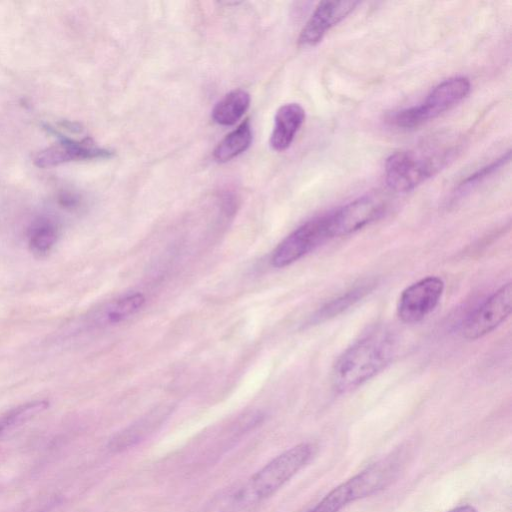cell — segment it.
<instances>
[{
	"instance_id": "ffe728a7",
	"label": "cell",
	"mask_w": 512,
	"mask_h": 512,
	"mask_svg": "<svg viewBox=\"0 0 512 512\" xmlns=\"http://www.w3.org/2000/svg\"><path fill=\"white\" fill-rule=\"evenodd\" d=\"M448 512H477V510L471 505H461L449 510Z\"/></svg>"
},
{
	"instance_id": "8fae6325",
	"label": "cell",
	"mask_w": 512,
	"mask_h": 512,
	"mask_svg": "<svg viewBox=\"0 0 512 512\" xmlns=\"http://www.w3.org/2000/svg\"><path fill=\"white\" fill-rule=\"evenodd\" d=\"M146 301L140 292H130L109 300L87 316L86 324L91 328H105L120 324L141 310Z\"/></svg>"
},
{
	"instance_id": "5bb4252c",
	"label": "cell",
	"mask_w": 512,
	"mask_h": 512,
	"mask_svg": "<svg viewBox=\"0 0 512 512\" xmlns=\"http://www.w3.org/2000/svg\"><path fill=\"white\" fill-rule=\"evenodd\" d=\"M251 97L242 89L233 90L221 98L212 110V119L222 126H231L237 123L248 110Z\"/></svg>"
},
{
	"instance_id": "4fadbf2b",
	"label": "cell",
	"mask_w": 512,
	"mask_h": 512,
	"mask_svg": "<svg viewBox=\"0 0 512 512\" xmlns=\"http://www.w3.org/2000/svg\"><path fill=\"white\" fill-rule=\"evenodd\" d=\"M167 407H159L117 433L109 442V448L118 452L137 444L161 425L168 416Z\"/></svg>"
},
{
	"instance_id": "e0dca14e",
	"label": "cell",
	"mask_w": 512,
	"mask_h": 512,
	"mask_svg": "<svg viewBox=\"0 0 512 512\" xmlns=\"http://www.w3.org/2000/svg\"><path fill=\"white\" fill-rule=\"evenodd\" d=\"M59 237V228L54 220L40 217L32 222L28 230V245L36 255H46L50 252Z\"/></svg>"
},
{
	"instance_id": "7a4b0ae2",
	"label": "cell",
	"mask_w": 512,
	"mask_h": 512,
	"mask_svg": "<svg viewBox=\"0 0 512 512\" xmlns=\"http://www.w3.org/2000/svg\"><path fill=\"white\" fill-rule=\"evenodd\" d=\"M395 340L385 330H375L347 348L336 361L332 383L338 392L357 388L374 377L391 361Z\"/></svg>"
},
{
	"instance_id": "9c48e42d",
	"label": "cell",
	"mask_w": 512,
	"mask_h": 512,
	"mask_svg": "<svg viewBox=\"0 0 512 512\" xmlns=\"http://www.w3.org/2000/svg\"><path fill=\"white\" fill-rule=\"evenodd\" d=\"M511 283L501 286L474 310L462 325L463 337L478 339L498 327L511 312Z\"/></svg>"
},
{
	"instance_id": "5b68a950",
	"label": "cell",
	"mask_w": 512,
	"mask_h": 512,
	"mask_svg": "<svg viewBox=\"0 0 512 512\" xmlns=\"http://www.w3.org/2000/svg\"><path fill=\"white\" fill-rule=\"evenodd\" d=\"M331 238L328 212L306 221L286 236L272 252L270 262L275 268L286 267Z\"/></svg>"
},
{
	"instance_id": "2e32d148",
	"label": "cell",
	"mask_w": 512,
	"mask_h": 512,
	"mask_svg": "<svg viewBox=\"0 0 512 512\" xmlns=\"http://www.w3.org/2000/svg\"><path fill=\"white\" fill-rule=\"evenodd\" d=\"M375 287V282L368 281L348 290L344 294L323 305L310 319V324L319 323L327 319L333 318L349 307L353 306Z\"/></svg>"
},
{
	"instance_id": "6da1fadb",
	"label": "cell",
	"mask_w": 512,
	"mask_h": 512,
	"mask_svg": "<svg viewBox=\"0 0 512 512\" xmlns=\"http://www.w3.org/2000/svg\"><path fill=\"white\" fill-rule=\"evenodd\" d=\"M451 135L430 137L417 146L391 154L385 162V181L390 190L406 193L444 169L460 151Z\"/></svg>"
},
{
	"instance_id": "52a82bcc",
	"label": "cell",
	"mask_w": 512,
	"mask_h": 512,
	"mask_svg": "<svg viewBox=\"0 0 512 512\" xmlns=\"http://www.w3.org/2000/svg\"><path fill=\"white\" fill-rule=\"evenodd\" d=\"M444 286L440 277L428 276L403 290L397 304L401 321L416 323L424 319L438 305Z\"/></svg>"
},
{
	"instance_id": "9a60e30c",
	"label": "cell",
	"mask_w": 512,
	"mask_h": 512,
	"mask_svg": "<svg viewBox=\"0 0 512 512\" xmlns=\"http://www.w3.org/2000/svg\"><path fill=\"white\" fill-rule=\"evenodd\" d=\"M252 139L251 124L246 119L218 143L213 151V158L219 163L228 162L245 152L250 147Z\"/></svg>"
},
{
	"instance_id": "277c9868",
	"label": "cell",
	"mask_w": 512,
	"mask_h": 512,
	"mask_svg": "<svg viewBox=\"0 0 512 512\" xmlns=\"http://www.w3.org/2000/svg\"><path fill=\"white\" fill-rule=\"evenodd\" d=\"M470 90L471 82L467 77L448 78L436 85L422 103L392 113L388 121L399 129L417 128L456 106Z\"/></svg>"
},
{
	"instance_id": "ba28073f",
	"label": "cell",
	"mask_w": 512,
	"mask_h": 512,
	"mask_svg": "<svg viewBox=\"0 0 512 512\" xmlns=\"http://www.w3.org/2000/svg\"><path fill=\"white\" fill-rule=\"evenodd\" d=\"M48 130L59 138V143L39 152L34 164L39 168H51L72 161L109 159L113 152L97 146L90 139L75 140L58 132L55 128Z\"/></svg>"
},
{
	"instance_id": "d6986e66",
	"label": "cell",
	"mask_w": 512,
	"mask_h": 512,
	"mask_svg": "<svg viewBox=\"0 0 512 512\" xmlns=\"http://www.w3.org/2000/svg\"><path fill=\"white\" fill-rule=\"evenodd\" d=\"M510 157L511 151L508 150L498 158L491 161L489 164L482 166L474 173L467 176L455 188V191L453 192L454 197L463 196L473 188L477 187L480 183L488 179L490 176L499 171L503 166H505L510 161Z\"/></svg>"
},
{
	"instance_id": "3957f363",
	"label": "cell",
	"mask_w": 512,
	"mask_h": 512,
	"mask_svg": "<svg viewBox=\"0 0 512 512\" xmlns=\"http://www.w3.org/2000/svg\"><path fill=\"white\" fill-rule=\"evenodd\" d=\"M311 443L298 444L272 459L240 490L237 499L253 503L268 498L296 475L313 457Z\"/></svg>"
},
{
	"instance_id": "8992f818",
	"label": "cell",
	"mask_w": 512,
	"mask_h": 512,
	"mask_svg": "<svg viewBox=\"0 0 512 512\" xmlns=\"http://www.w3.org/2000/svg\"><path fill=\"white\" fill-rule=\"evenodd\" d=\"M387 207L385 198L370 194L330 211L332 238L349 235L378 220L385 214Z\"/></svg>"
},
{
	"instance_id": "ac0fdd59",
	"label": "cell",
	"mask_w": 512,
	"mask_h": 512,
	"mask_svg": "<svg viewBox=\"0 0 512 512\" xmlns=\"http://www.w3.org/2000/svg\"><path fill=\"white\" fill-rule=\"evenodd\" d=\"M49 407V401L38 399L20 404L0 415V437L29 422Z\"/></svg>"
},
{
	"instance_id": "7c38bea8",
	"label": "cell",
	"mask_w": 512,
	"mask_h": 512,
	"mask_svg": "<svg viewBox=\"0 0 512 512\" xmlns=\"http://www.w3.org/2000/svg\"><path fill=\"white\" fill-rule=\"evenodd\" d=\"M305 121V110L299 103H286L278 108L269 144L277 152L288 149Z\"/></svg>"
},
{
	"instance_id": "30bf717a",
	"label": "cell",
	"mask_w": 512,
	"mask_h": 512,
	"mask_svg": "<svg viewBox=\"0 0 512 512\" xmlns=\"http://www.w3.org/2000/svg\"><path fill=\"white\" fill-rule=\"evenodd\" d=\"M359 4L357 1H321L304 24L298 37V45L314 47L326 33L345 19Z\"/></svg>"
}]
</instances>
